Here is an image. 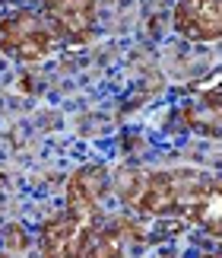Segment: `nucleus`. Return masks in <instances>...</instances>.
<instances>
[{
  "mask_svg": "<svg viewBox=\"0 0 222 258\" xmlns=\"http://www.w3.org/2000/svg\"><path fill=\"white\" fill-rule=\"evenodd\" d=\"M95 230V220L64 207L38 223V252H42V258H86L89 239Z\"/></svg>",
  "mask_w": 222,
  "mask_h": 258,
  "instance_id": "nucleus-3",
  "label": "nucleus"
},
{
  "mask_svg": "<svg viewBox=\"0 0 222 258\" xmlns=\"http://www.w3.org/2000/svg\"><path fill=\"white\" fill-rule=\"evenodd\" d=\"M184 220H190L194 226H200L209 239L219 242L222 249V178L209 172L203 178V185L197 188L194 201L184 211Z\"/></svg>",
  "mask_w": 222,
  "mask_h": 258,
  "instance_id": "nucleus-8",
  "label": "nucleus"
},
{
  "mask_svg": "<svg viewBox=\"0 0 222 258\" xmlns=\"http://www.w3.org/2000/svg\"><path fill=\"white\" fill-rule=\"evenodd\" d=\"M200 258H222V252H203Z\"/></svg>",
  "mask_w": 222,
  "mask_h": 258,
  "instance_id": "nucleus-10",
  "label": "nucleus"
},
{
  "mask_svg": "<svg viewBox=\"0 0 222 258\" xmlns=\"http://www.w3.org/2000/svg\"><path fill=\"white\" fill-rule=\"evenodd\" d=\"M171 26L184 42H222V0H178L175 13H171Z\"/></svg>",
  "mask_w": 222,
  "mask_h": 258,
  "instance_id": "nucleus-6",
  "label": "nucleus"
},
{
  "mask_svg": "<svg viewBox=\"0 0 222 258\" xmlns=\"http://www.w3.org/2000/svg\"><path fill=\"white\" fill-rule=\"evenodd\" d=\"M178 124L187 134L222 141V86L219 89H203V93L184 99L178 105Z\"/></svg>",
  "mask_w": 222,
  "mask_h": 258,
  "instance_id": "nucleus-7",
  "label": "nucleus"
},
{
  "mask_svg": "<svg viewBox=\"0 0 222 258\" xmlns=\"http://www.w3.org/2000/svg\"><path fill=\"white\" fill-rule=\"evenodd\" d=\"M140 236V230L127 217H115V220H102L98 230L89 239L86 258H127V249Z\"/></svg>",
  "mask_w": 222,
  "mask_h": 258,
  "instance_id": "nucleus-9",
  "label": "nucleus"
},
{
  "mask_svg": "<svg viewBox=\"0 0 222 258\" xmlns=\"http://www.w3.org/2000/svg\"><path fill=\"white\" fill-rule=\"evenodd\" d=\"M206 175L203 169H124L111 188L140 217H184Z\"/></svg>",
  "mask_w": 222,
  "mask_h": 258,
  "instance_id": "nucleus-1",
  "label": "nucleus"
},
{
  "mask_svg": "<svg viewBox=\"0 0 222 258\" xmlns=\"http://www.w3.org/2000/svg\"><path fill=\"white\" fill-rule=\"evenodd\" d=\"M48 29L64 45H86L92 42L98 29V0H42Z\"/></svg>",
  "mask_w": 222,
  "mask_h": 258,
  "instance_id": "nucleus-4",
  "label": "nucleus"
},
{
  "mask_svg": "<svg viewBox=\"0 0 222 258\" xmlns=\"http://www.w3.org/2000/svg\"><path fill=\"white\" fill-rule=\"evenodd\" d=\"M111 195V172L105 163H86L70 172L64 188V207L73 214H83L89 220H105V201Z\"/></svg>",
  "mask_w": 222,
  "mask_h": 258,
  "instance_id": "nucleus-5",
  "label": "nucleus"
},
{
  "mask_svg": "<svg viewBox=\"0 0 222 258\" xmlns=\"http://www.w3.org/2000/svg\"><path fill=\"white\" fill-rule=\"evenodd\" d=\"M57 45L38 10H10L0 16V51L16 64H42Z\"/></svg>",
  "mask_w": 222,
  "mask_h": 258,
  "instance_id": "nucleus-2",
  "label": "nucleus"
}]
</instances>
